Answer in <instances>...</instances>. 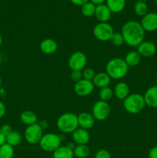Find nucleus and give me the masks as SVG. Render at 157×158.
<instances>
[{"mask_svg":"<svg viewBox=\"0 0 157 158\" xmlns=\"http://www.w3.org/2000/svg\"><path fill=\"white\" fill-rule=\"evenodd\" d=\"M121 33L124 38L126 44L131 47H137L144 41L146 32L140 23L130 20L123 25Z\"/></svg>","mask_w":157,"mask_h":158,"instance_id":"1","label":"nucleus"},{"mask_svg":"<svg viewBox=\"0 0 157 158\" xmlns=\"http://www.w3.org/2000/svg\"><path fill=\"white\" fill-rule=\"evenodd\" d=\"M129 66L125 62L124 59H111L108 61L106 66V73L109 75L111 80H121L128 73Z\"/></svg>","mask_w":157,"mask_h":158,"instance_id":"2","label":"nucleus"},{"mask_svg":"<svg viewBox=\"0 0 157 158\" xmlns=\"http://www.w3.org/2000/svg\"><path fill=\"white\" fill-rule=\"evenodd\" d=\"M56 126L62 134H72L78 127V115L73 113H65L57 119Z\"/></svg>","mask_w":157,"mask_h":158,"instance_id":"3","label":"nucleus"},{"mask_svg":"<svg viewBox=\"0 0 157 158\" xmlns=\"http://www.w3.org/2000/svg\"><path fill=\"white\" fill-rule=\"evenodd\" d=\"M145 103L143 95L139 94H129L123 100V107L125 110L130 114H139L144 109Z\"/></svg>","mask_w":157,"mask_h":158,"instance_id":"4","label":"nucleus"},{"mask_svg":"<svg viewBox=\"0 0 157 158\" xmlns=\"http://www.w3.org/2000/svg\"><path fill=\"white\" fill-rule=\"evenodd\" d=\"M61 143L62 140L59 135L53 133H47L43 134L38 145L45 152L53 153L61 146Z\"/></svg>","mask_w":157,"mask_h":158,"instance_id":"5","label":"nucleus"},{"mask_svg":"<svg viewBox=\"0 0 157 158\" xmlns=\"http://www.w3.org/2000/svg\"><path fill=\"white\" fill-rule=\"evenodd\" d=\"M93 35L99 41H109L114 33L112 26L108 23H99L93 28Z\"/></svg>","mask_w":157,"mask_h":158,"instance_id":"6","label":"nucleus"},{"mask_svg":"<svg viewBox=\"0 0 157 158\" xmlns=\"http://www.w3.org/2000/svg\"><path fill=\"white\" fill-rule=\"evenodd\" d=\"M43 136V130L38 123L27 126L24 132V138L28 143L32 145L38 144Z\"/></svg>","mask_w":157,"mask_h":158,"instance_id":"7","label":"nucleus"},{"mask_svg":"<svg viewBox=\"0 0 157 158\" xmlns=\"http://www.w3.org/2000/svg\"><path fill=\"white\" fill-rule=\"evenodd\" d=\"M87 56L81 51L72 53L68 60V66L71 70L83 71L87 65Z\"/></svg>","mask_w":157,"mask_h":158,"instance_id":"8","label":"nucleus"},{"mask_svg":"<svg viewBox=\"0 0 157 158\" xmlns=\"http://www.w3.org/2000/svg\"><path fill=\"white\" fill-rule=\"evenodd\" d=\"M111 113V107L108 102L98 100L93 104L92 114L95 120L103 121L109 118Z\"/></svg>","mask_w":157,"mask_h":158,"instance_id":"9","label":"nucleus"},{"mask_svg":"<svg viewBox=\"0 0 157 158\" xmlns=\"http://www.w3.org/2000/svg\"><path fill=\"white\" fill-rule=\"evenodd\" d=\"M94 88H95V86L92 81L83 79L75 83L74 92L79 97H87L93 92Z\"/></svg>","mask_w":157,"mask_h":158,"instance_id":"10","label":"nucleus"},{"mask_svg":"<svg viewBox=\"0 0 157 158\" xmlns=\"http://www.w3.org/2000/svg\"><path fill=\"white\" fill-rule=\"evenodd\" d=\"M141 26L145 32H154L157 30V13L156 12H148L142 18Z\"/></svg>","mask_w":157,"mask_h":158,"instance_id":"11","label":"nucleus"},{"mask_svg":"<svg viewBox=\"0 0 157 158\" xmlns=\"http://www.w3.org/2000/svg\"><path fill=\"white\" fill-rule=\"evenodd\" d=\"M136 48V51L141 56V57L149 58L153 56L156 52V46L155 43L150 41H143Z\"/></svg>","mask_w":157,"mask_h":158,"instance_id":"12","label":"nucleus"},{"mask_svg":"<svg viewBox=\"0 0 157 158\" xmlns=\"http://www.w3.org/2000/svg\"><path fill=\"white\" fill-rule=\"evenodd\" d=\"M72 137L73 141L78 144H87L90 140V135L87 130L78 127L74 132L72 133Z\"/></svg>","mask_w":157,"mask_h":158,"instance_id":"13","label":"nucleus"},{"mask_svg":"<svg viewBox=\"0 0 157 158\" xmlns=\"http://www.w3.org/2000/svg\"><path fill=\"white\" fill-rule=\"evenodd\" d=\"M143 97L146 106L151 108H157V86H152L148 88Z\"/></svg>","mask_w":157,"mask_h":158,"instance_id":"14","label":"nucleus"},{"mask_svg":"<svg viewBox=\"0 0 157 158\" xmlns=\"http://www.w3.org/2000/svg\"><path fill=\"white\" fill-rule=\"evenodd\" d=\"M112 12L106 4H100L95 7V17L99 23H108L111 19Z\"/></svg>","mask_w":157,"mask_h":158,"instance_id":"15","label":"nucleus"},{"mask_svg":"<svg viewBox=\"0 0 157 158\" xmlns=\"http://www.w3.org/2000/svg\"><path fill=\"white\" fill-rule=\"evenodd\" d=\"M95 121V118L90 113L83 112L78 115V127L87 131L93 127Z\"/></svg>","mask_w":157,"mask_h":158,"instance_id":"16","label":"nucleus"},{"mask_svg":"<svg viewBox=\"0 0 157 158\" xmlns=\"http://www.w3.org/2000/svg\"><path fill=\"white\" fill-rule=\"evenodd\" d=\"M39 49L42 53L51 55L55 53L58 49V43L52 39L47 38L43 40L39 44Z\"/></svg>","mask_w":157,"mask_h":158,"instance_id":"17","label":"nucleus"},{"mask_svg":"<svg viewBox=\"0 0 157 158\" xmlns=\"http://www.w3.org/2000/svg\"><path fill=\"white\" fill-rule=\"evenodd\" d=\"M114 96L118 100H124L130 94L129 87L125 82H119L115 86L113 89Z\"/></svg>","mask_w":157,"mask_h":158,"instance_id":"18","label":"nucleus"},{"mask_svg":"<svg viewBox=\"0 0 157 158\" xmlns=\"http://www.w3.org/2000/svg\"><path fill=\"white\" fill-rule=\"evenodd\" d=\"M92 83L95 86L103 89L109 86L111 83V78L106 72H100L95 74V77L92 80Z\"/></svg>","mask_w":157,"mask_h":158,"instance_id":"19","label":"nucleus"},{"mask_svg":"<svg viewBox=\"0 0 157 158\" xmlns=\"http://www.w3.org/2000/svg\"><path fill=\"white\" fill-rule=\"evenodd\" d=\"M19 118L22 123L23 124L26 125V126L35 124V123H37V120H38V117H37L35 113H34L32 110H29L22 111L20 114Z\"/></svg>","mask_w":157,"mask_h":158,"instance_id":"20","label":"nucleus"},{"mask_svg":"<svg viewBox=\"0 0 157 158\" xmlns=\"http://www.w3.org/2000/svg\"><path fill=\"white\" fill-rule=\"evenodd\" d=\"M106 5L112 13H119L126 7V0H106Z\"/></svg>","mask_w":157,"mask_h":158,"instance_id":"21","label":"nucleus"},{"mask_svg":"<svg viewBox=\"0 0 157 158\" xmlns=\"http://www.w3.org/2000/svg\"><path fill=\"white\" fill-rule=\"evenodd\" d=\"M141 58V56L137 51H130L126 54L124 60L129 67H134L139 64Z\"/></svg>","mask_w":157,"mask_h":158,"instance_id":"22","label":"nucleus"},{"mask_svg":"<svg viewBox=\"0 0 157 158\" xmlns=\"http://www.w3.org/2000/svg\"><path fill=\"white\" fill-rule=\"evenodd\" d=\"M22 135L20 132L16 131H12L9 135L6 137V143L14 147L18 146L22 141Z\"/></svg>","mask_w":157,"mask_h":158,"instance_id":"23","label":"nucleus"},{"mask_svg":"<svg viewBox=\"0 0 157 158\" xmlns=\"http://www.w3.org/2000/svg\"><path fill=\"white\" fill-rule=\"evenodd\" d=\"M74 153L72 150L67 146H60L53 152V158H73Z\"/></svg>","mask_w":157,"mask_h":158,"instance_id":"24","label":"nucleus"},{"mask_svg":"<svg viewBox=\"0 0 157 158\" xmlns=\"http://www.w3.org/2000/svg\"><path fill=\"white\" fill-rule=\"evenodd\" d=\"M74 156L78 158H87L90 154V148L87 144H78L73 150Z\"/></svg>","mask_w":157,"mask_h":158,"instance_id":"25","label":"nucleus"},{"mask_svg":"<svg viewBox=\"0 0 157 158\" xmlns=\"http://www.w3.org/2000/svg\"><path fill=\"white\" fill-rule=\"evenodd\" d=\"M134 12L139 16L143 17L149 12V7L146 2L137 1L134 5Z\"/></svg>","mask_w":157,"mask_h":158,"instance_id":"26","label":"nucleus"},{"mask_svg":"<svg viewBox=\"0 0 157 158\" xmlns=\"http://www.w3.org/2000/svg\"><path fill=\"white\" fill-rule=\"evenodd\" d=\"M14 154V148L9 143H5L0 146V158H13Z\"/></svg>","mask_w":157,"mask_h":158,"instance_id":"27","label":"nucleus"},{"mask_svg":"<svg viewBox=\"0 0 157 158\" xmlns=\"http://www.w3.org/2000/svg\"><path fill=\"white\" fill-rule=\"evenodd\" d=\"M95 4H93L92 2H91L90 1L86 2V4L83 5L81 8V12L84 16L88 17H92L93 15H95Z\"/></svg>","mask_w":157,"mask_h":158,"instance_id":"28","label":"nucleus"},{"mask_svg":"<svg viewBox=\"0 0 157 158\" xmlns=\"http://www.w3.org/2000/svg\"><path fill=\"white\" fill-rule=\"evenodd\" d=\"M114 96L113 89H111L109 86L107 87H104L103 89H100L99 94V97L100 100L105 102H108Z\"/></svg>","mask_w":157,"mask_h":158,"instance_id":"29","label":"nucleus"},{"mask_svg":"<svg viewBox=\"0 0 157 158\" xmlns=\"http://www.w3.org/2000/svg\"><path fill=\"white\" fill-rule=\"evenodd\" d=\"M110 41L111 43H112V44L115 46H121L125 43L124 38H123L121 32H114V33L112 34V37H111Z\"/></svg>","mask_w":157,"mask_h":158,"instance_id":"30","label":"nucleus"},{"mask_svg":"<svg viewBox=\"0 0 157 158\" xmlns=\"http://www.w3.org/2000/svg\"><path fill=\"white\" fill-rule=\"evenodd\" d=\"M82 73H83V79L90 80V81H92L95 74H96L95 71H94V69H92V68H85L82 71Z\"/></svg>","mask_w":157,"mask_h":158,"instance_id":"31","label":"nucleus"},{"mask_svg":"<svg viewBox=\"0 0 157 158\" xmlns=\"http://www.w3.org/2000/svg\"><path fill=\"white\" fill-rule=\"evenodd\" d=\"M70 79L75 83L78 82L79 80H83V73H82V71L72 70V72L70 73Z\"/></svg>","mask_w":157,"mask_h":158,"instance_id":"32","label":"nucleus"},{"mask_svg":"<svg viewBox=\"0 0 157 158\" xmlns=\"http://www.w3.org/2000/svg\"><path fill=\"white\" fill-rule=\"evenodd\" d=\"M94 158H111V154L107 150L100 149L95 153Z\"/></svg>","mask_w":157,"mask_h":158,"instance_id":"33","label":"nucleus"},{"mask_svg":"<svg viewBox=\"0 0 157 158\" xmlns=\"http://www.w3.org/2000/svg\"><path fill=\"white\" fill-rule=\"evenodd\" d=\"M0 131H1L2 133L6 137V136L9 135L13 130H12V127H11V125L6 123V124H3L2 126L0 127Z\"/></svg>","mask_w":157,"mask_h":158,"instance_id":"34","label":"nucleus"},{"mask_svg":"<svg viewBox=\"0 0 157 158\" xmlns=\"http://www.w3.org/2000/svg\"><path fill=\"white\" fill-rule=\"evenodd\" d=\"M149 158H157V146L151 148L149 152Z\"/></svg>","mask_w":157,"mask_h":158,"instance_id":"35","label":"nucleus"},{"mask_svg":"<svg viewBox=\"0 0 157 158\" xmlns=\"http://www.w3.org/2000/svg\"><path fill=\"white\" fill-rule=\"evenodd\" d=\"M6 113V105L4 104L2 101L0 100V119L2 118L3 117L5 116Z\"/></svg>","mask_w":157,"mask_h":158,"instance_id":"36","label":"nucleus"},{"mask_svg":"<svg viewBox=\"0 0 157 158\" xmlns=\"http://www.w3.org/2000/svg\"><path fill=\"white\" fill-rule=\"evenodd\" d=\"M70 2L72 4L75 5V6H83V5L86 4V2H89V0H70Z\"/></svg>","mask_w":157,"mask_h":158,"instance_id":"37","label":"nucleus"},{"mask_svg":"<svg viewBox=\"0 0 157 158\" xmlns=\"http://www.w3.org/2000/svg\"><path fill=\"white\" fill-rule=\"evenodd\" d=\"M38 123V125L40 126V127H41L43 131L47 129L48 127H49V123H48L47 120H41V121H39V123Z\"/></svg>","mask_w":157,"mask_h":158,"instance_id":"38","label":"nucleus"},{"mask_svg":"<svg viewBox=\"0 0 157 158\" xmlns=\"http://www.w3.org/2000/svg\"><path fill=\"white\" fill-rule=\"evenodd\" d=\"M6 143V136L0 131V146Z\"/></svg>","mask_w":157,"mask_h":158,"instance_id":"39","label":"nucleus"},{"mask_svg":"<svg viewBox=\"0 0 157 158\" xmlns=\"http://www.w3.org/2000/svg\"><path fill=\"white\" fill-rule=\"evenodd\" d=\"M89 1L93 3V4H95V6H98V5L103 4L106 0H89Z\"/></svg>","mask_w":157,"mask_h":158,"instance_id":"40","label":"nucleus"},{"mask_svg":"<svg viewBox=\"0 0 157 158\" xmlns=\"http://www.w3.org/2000/svg\"><path fill=\"white\" fill-rule=\"evenodd\" d=\"M76 143H75V142H69V143H68V144L66 145V146L68 147V148H70L71 150H72V151H73L74 150V148H75V146H76Z\"/></svg>","mask_w":157,"mask_h":158,"instance_id":"41","label":"nucleus"},{"mask_svg":"<svg viewBox=\"0 0 157 158\" xmlns=\"http://www.w3.org/2000/svg\"><path fill=\"white\" fill-rule=\"evenodd\" d=\"M2 35L0 34V47L2 46Z\"/></svg>","mask_w":157,"mask_h":158,"instance_id":"42","label":"nucleus"},{"mask_svg":"<svg viewBox=\"0 0 157 158\" xmlns=\"http://www.w3.org/2000/svg\"><path fill=\"white\" fill-rule=\"evenodd\" d=\"M137 1H142V2H146L149 1V0H137Z\"/></svg>","mask_w":157,"mask_h":158,"instance_id":"43","label":"nucleus"},{"mask_svg":"<svg viewBox=\"0 0 157 158\" xmlns=\"http://www.w3.org/2000/svg\"><path fill=\"white\" fill-rule=\"evenodd\" d=\"M155 86H157V77L155 78Z\"/></svg>","mask_w":157,"mask_h":158,"instance_id":"44","label":"nucleus"},{"mask_svg":"<svg viewBox=\"0 0 157 158\" xmlns=\"http://www.w3.org/2000/svg\"><path fill=\"white\" fill-rule=\"evenodd\" d=\"M58 1H65V0H58Z\"/></svg>","mask_w":157,"mask_h":158,"instance_id":"45","label":"nucleus"},{"mask_svg":"<svg viewBox=\"0 0 157 158\" xmlns=\"http://www.w3.org/2000/svg\"><path fill=\"white\" fill-rule=\"evenodd\" d=\"M155 3H156V5H157V0H155Z\"/></svg>","mask_w":157,"mask_h":158,"instance_id":"46","label":"nucleus"}]
</instances>
